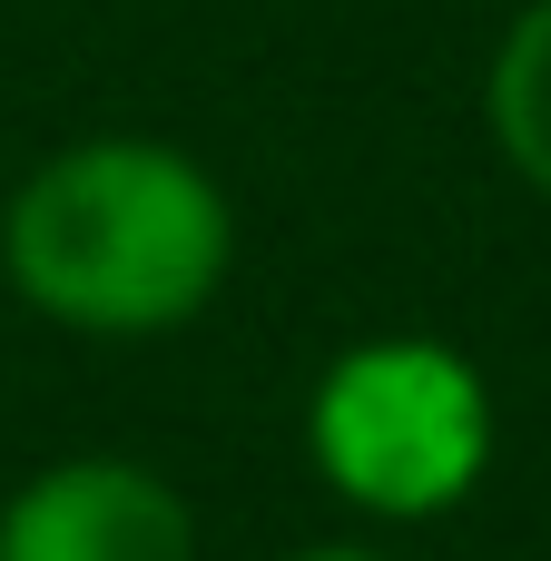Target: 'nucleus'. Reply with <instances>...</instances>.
<instances>
[{"mask_svg":"<svg viewBox=\"0 0 551 561\" xmlns=\"http://www.w3.org/2000/svg\"><path fill=\"white\" fill-rule=\"evenodd\" d=\"M0 256L39 316L79 335H158L217 296L237 256V217H227V187L187 148L79 138L10 187Z\"/></svg>","mask_w":551,"mask_h":561,"instance_id":"nucleus-1","label":"nucleus"},{"mask_svg":"<svg viewBox=\"0 0 551 561\" xmlns=\"http://www.w3.org/2000/svg\"><path fill=\"white\" fill-rule=\"evenodd\" d=\"M306 454L355 513L434 523L493 463V394L444 335H365L315 375Z\"/></svg>","mask_w":551,"mask_h":561,"instance_id":"nucleus-2","label":"nucleus"},{"mask_svg":"<svg viewBox=\"0 0 551 561\" xmlns=\"http://www.w3.org/2000/svg\"><path fill=\"white\" fill-rule=\"evenodd\" d=\"M0 561H197V523L148 463L79 454L0 503Z\"/></svg>","mask_w":551,"mask_h":561,"instance_id":"nucleus-3","label":"nucleus"},{"mask_svg":"<svg viewBox=\"0 0 551 561\" xmlns=\"http://www.w3.org/2000/svg\"><path fill=\"white\" fill-rule=\"evenodd\" d=\"M296 561H384V552H355V542H315V552H296Z\"/></svg>","mask_w":551,"mask_h":561,"instance_id":"nucleus-5","label":"nucleus"},{"mask_svg":"<svg viewBox=\"0 0 551 561\" xmlns=\"http://www.w3.org/2000/svg\"><path fill=\"white\" fill-rule=\"evenodd\" d=\"M483 108H493V138H503V158H513V168H523V178L551 197V0H532V10L503 30Z\"/></svg>","mask_w":551,"mask_h":561,"instance_id":"nucleus-4","label":"nucleus"}]
</instances>
